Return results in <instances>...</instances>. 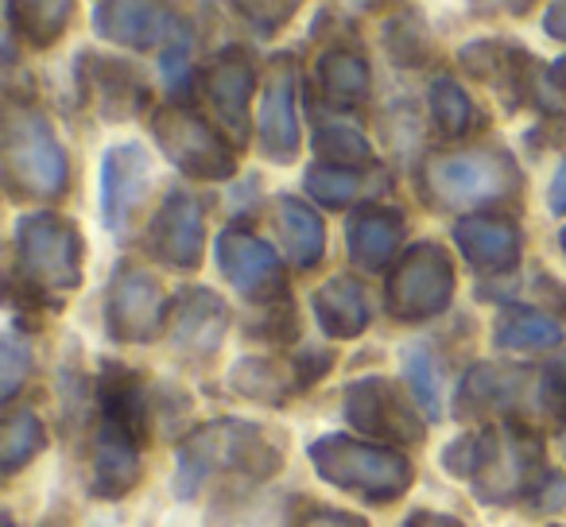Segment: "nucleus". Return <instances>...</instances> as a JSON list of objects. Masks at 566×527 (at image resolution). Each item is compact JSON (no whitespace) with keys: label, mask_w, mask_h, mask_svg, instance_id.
Instances as JSON below:
<instances>
[{"label":"nucleus","mask_w":566,"mask_h":527,"mask_svg":"<svg viewBox=\"0 0 566 527\" xmlns=\"http://www.w3.org/2000/svg\"><path fill=\"white\" fill-rule=\"evenodd\" d=\"M315 310H318V323H323L334 338H354V334H361L365 318H369L365 295L354 280H331V284L318 292Z\"/></svg>","instance_id":"2eb2a0df"},{"label":"nucleus","mask_w":566,"mask_h":527,"mask_svg":"<svg viewBox=\"0 0 566 527\" xmlns=\"http://www.w3.org/2000/svg\"><path fill=\"white\" fill-rule=\"evenodd\" d=\"M12 167H17L28 179V187L40 190V194L63 190V179H66L63 151L55 148V140H51L43 125H28L24 133L12 136Z\"/></svg>","instance_id":"1a4fd4ad"},{"label":"nucleus","mask_w":566,"mask_h":527,"mask_svg":"<svg viewBox=\"0 0 566 527\" xmlns=\"http://www.w3.org/2000/svg\"><path fill=\"white\" fill-rule=\"evenodd\" d=\"M311 462H315L323 481H331V485L346 488V493L361 496L369 504H392L411 485L408 457L400 450L377 446V442L331 434V439H318L311 446Z\"/></svg>","instance_id":"7ed1b4c3"},{"label":"nucleus","mask_w":566,"mask_h":527,"mask_svg":"<svg viewBox=\"0 0 566 527\" xmlns=\"http://www.w3.org/2000/svg\"><path fill=\"white\" fill-rule=\"evenodd\" d=\"M113 326L120 338H151L159 323V287L144 276H120L113 287Z\"/></svg>","instance_id":"9d476101"},{"label":"nucleus","mask_w":566,"mask_h":527,"mask_svg":"<svg viewBox=\"0 0 566 527\" xmlns=\"http://www.w3.org/2000/svg\"><path fill=\"white\" fill-rule=\"evenodd\" d=\"M458 244L462 252L481 264V268H509L516 264L520 252V236L509 221H493V218H470L458 225Z\"/></svg>","instance_id":"4468645a"},{"label":"nucleus","mask_w":566,"mask_h":527,"mask_svg":"<svg viewBox=\"0 0 566 527\" xmlns=\"http://www.w3.org/2000/svg\"><path fill=\"white\" fill-rule=\"evenodd\" d=\"M0 527H17V524H12V519H9V516H4V524H0Z\"/></svg>","instance_id":"7c9ffc66"},{"label":"nucleus","mask_w":566,"mask_h":527,"mask_svg":"<svg viewBox=\"0 0 566 527\" xmlns=\"http://www.w3.org/2000/svg\"><path fill=\"white\" fill-rule=\"evenodd\" d=\"M295 527H369L361 516H349V512H311Z\"/></svg>","instance_id":"a878e982"},{"label":"nucleus","mask_w":566,"mask_h":527,"mask_svg":"<svg viewBox=\"0 0 566 527\" xmlns=\"http://www.w3.org/2000/svg\"><path fill=\"white\" fill-rule=\"evenodd\" d=\"M551 403H555V411L566 419V365L551 372Z\"/></svg>","instance_id":"cd10ccee"},{"label":"nucleus","mask_w":566,"mask_h":527,"mask_svg":"<svg viewBox=\"0 0 566 527\" xmlns=\"http://www.w3.org/2000/svg\"><path fill=\"white\" fill-rule=\"evenodd\" d=\"M218 260L226 276L241 287L244 295H256L264 284L275 280V256L268 244L252 241V236H241V233H226L218 244Z\"/></svg>","instance_id":"ddd939ff"},{"label":"nucleus","mask_w":566,"mask_h":527,"mask_svg":"<svg viewBox=\"0 0 566 527\" xmlns=\"http://www.w3.org/2000/svg\"><path fill=\"white\" fill-rule=\"evenodd\" d=\"M151 236H156L159 252H164L171 264H195L198 249H202V218H198L195 202L175 194L171 202L164 205V213H159Z\"/></svg>","instance_id":"f8f14e48"},{"label":"nucleus","mask_w":566,"mask_h":527,"mask_svg":"<svg viewBox=\"0 0 566 527\" xmlns=\"http://www.w3.org/2000/svg\"><path fill=\"white\" fill-rule=\"evenodd\" d=\"M20 372H24V365H20L17 338H9V346H4V396H12V392H17V384H20Z\"/></svg>","instance_id":"bb28decb"},{"label":"nucleus","mask_w":566,"mask_h":527,"mask_svg":"<svg viewBox=\"0 0 566 527\" xmlns=\"http://www.w3.org/2000/svg\"><path fill=\"white\" fill-rule=\"evenodd\" d=\"M280 465V446L268 442V434H260L252 423L221 419V423L190 434L187 446L179 450V493H198V485L213 477H237L260 485V481L275 477Z\"/></svg>","instance_id":"f03ea898"},{"label":"nucleus","mask_w":566,"mask_h":527,"mask_svg":"<svg viewBox=\"0 0 566 527\" xmlns=\"http://www.w3.org/2000/svg\"><path fill=\"white\" fill-rule=\"evenodd\" d=\"M346 419H349V426L373 434L377 442H419L423 439L419 415L408 408L400 388L388 384V380H361V384L349 388Z\"/></svg>","instance_id":"20e7f679"},{"label":"nucleus","mask_w":566,"mask_h":527,"mask_svg":"<svg viewBox=\"0 0 566 527\" xmlns=\"http://www.w3.org/2000/svg\"><path fill=\"white\" fill-rule=\"evenodd\" d=\"M307 187L315 198H323V202H346L349 194H354V175H342V171H315L307 175Z\"/></svg>","instance_id":"b1692460"},{"label":"nucleus","mask_w":566,"mask_h":527,"mask_svg":"<svg viewBox=\"0 0 566 527\" xmlns=\"http://www.w3.org/2000/svg\"><path fill=\"white\" fill-rule=\"evenodd\" d=\"M144 194V151L117 148L105 164V218L117 225L120 213L133 210V202Z\"/></svg>","instance_id":"dca6fc26"},{"label":"nucleus","mask_w":566,"mask_h":527,"mask_svg":"<svg viewBox=\"0 0 566 527\" xmlns=\"http://www.w3.org/2000/svg\"><path fill=\"white\" fill-rule=\"evenodd\" d=\"M102 415H105V426H117V431H125L128 439H136V442L148 439V408H144L140 380H136L133 372L105 369Z\"/></svg>","instance_id":"9b49d317"},{"label":"nucleus","mask_w":566,"mask_h":527,"mask_svg":"<svg viewBox=\"0 0 566 527\" xmlns=\"http://www.w3.org/2000/svg\"><path fill=\"white\" fill-rule=\"evenodd\" d=\"M20 256H24L28 276L43 284H78V236L59 218H28L20 225Z\"/></svg>","instance_id":"423d86ee"},{"label":"nucleus","mask_w":566,"mask_h":527,"mask_svg":"<svg viewBox=\"0 0 566 527\" xmlns=\"http://www.w3.org/2000/svg\"><path fill=\"white\" fill-rule=\"evenodd\" d=\"M280 229H283V241H287V249H292V256L300 260V264H315V260L323 256V221H318L307 205L283 198Z\"/></svg>","instance_id":"412c9836"},{"label":"nucleus","mask_w":566,"mask_h":527,"mask_svg":"<svg viewBox=\"0 0 566 527\" xmlns=\"http://www.w3.org/2000/svg\"><path fill=\"white\" fill-rule=\"evenodd\" d=\"M136 481H140V442L102 423L94 442V496L117 500V496L133 493Z\"/></svg>","instance_id":"6e6552de"},{"label":"nucleus","mask_w":566,"mask_h":527,"mask_svg":"<svg viewBox=\"0 0 566 527\" xmlns=\"http://www.w3.org/2000/svg\"><path fill=\"white\" fill-rule=\"evenodd\" d=\"M221 326H226V310H221L218 299H210L206 292L195 295V303H187L179 315V346L190 349V354H210L221 341Z\"/></svg>","instance_id":"a211bd4d"},{"label":"nucleus","mask_w":566,"mask_h":527,"mask_svg":"<svg viewBox=\"0 0 566 527\" xmlns=\"http://www.w3.org/2000/svg\"><path fill=\"white\" fill-rule=\"evenodd\" d=\"M396 241H400V218L392 213H357L349 225V252L365 268H380L392 256Z\"/></svg>","instance_id":"f3484780"},{"label":"nucleus","mask_w":566,"mask_h":527,"mask_svg":"<svg viewBox=\"0 0 566 527\" xmlns=\"http://www.w3.org/2000/svg\"><path fill=\"white\" fill-rule=\"evenodd\" d=\"M551 205H555V210H566V164L558 167L555 190H551Z\"/></svg>","instance_id":"c756f323"},{"label":"nucleus","mask_w":566,"mask_h":527,"mask_svg":"<svg viewBox=\"0 0 566 527\" xmlns=\"http://www.w3.org/2000/svg\"><path fill=\"white\" fill-rule=\"evenodd\" d=\"M512 179L516 175H512L509 159L496 156H450L431 167V187L450 205H473L496 198L512 187Z\"/></svg>","instance_id":"0eeeda50"},{"label":"nucleus","mask_w":566,"mask_h":527,"mask_svg":"<svg viewBox=\"0 0 566 527\" xmlns=\"http://www.w3.org/2000/svg\"><path fill=\"white\" fill-rule=\"evenodd\" d=\"M563 338L558 326L543 315H532V310H512L501 326H496V341L509 349H547Z\"/></svg>","instance_id":"4be33fe9"},{"label":"nucleus","mask_w":566,"mask_h":527,"mask_svg":"<svg viewBox=\"0 0 566 527\" xmlns=\"http://www.w3.org/2000/svg\"><path fill=\"white\" fill-rule=\"evenodd\" d=\"M450 292H454L450 260L434 244H419L392 280V310L400 318H427L447 307Z\"/></svg>","instance_id":"39448f33"},{"label":"nucleus","mask_w":566,"mask_h":527,"mask_svg":"<svg viewBox=\"0 0 566 527\" xmlns=\"http://www.w3.org/2000/svg\"><path fill=\"white\" fill-rule=\"evenodd\" d=\"M447 470L473 481L485 504H509L516 496L532 500L547 470H539V442L524 431H489L458 439L447 450Z\"/></svg>","instance_id":"f257e3e1"},{"label":"nucleus","mask_w":566,"mask_h":527,"mask_svg":"<svg viewBox=\"0 0 566 527\" xmlns=\"http://www.w3.org/2000/svg\"><path fill=\"white\" fill-rule=\"evenodd\" d=\"M43 446H48V431H43L35 411H12L4 419V431H0V465H4V473H17Z\"/></svg>","instance_id":"6ab92c4d"},{"label":"nucleus","mask_w":566,"mask_h":527,"mask_svg":"<svg viewBox=\"0 0 566 527\" xmlns=\"http://www.w3.org/2000/svg\"><path fill=\"white\" fill-rule=\"evenodd\" d=\"M164 144L179 167L195 175H226L229 171V159L218 151V144L210 140L202 125H179V133H164Z\"/></svg>","instance_id":"aec40b11"},{"label":"nucleus","mask_w":566,"mask_h":527,"mask_svg":"<svg viewBox=\"0 0 566 527\" xmlns=\"http://www.w3.org/2000/svg\"><path fill=\"white\" fill-rule=\"evenodd\" d=\"M408 527H462L454 516H442V512H416L408 519Z\"/></svg>","instance_id":"c85d7f7f"},{"label":"nucleus","mask_w":566,"mask_h":527,"mask_svg":"<svg viewBox=\"0 0 566 527\" xmlns=\"http://www.w3.org/2000/svg\"><path fill=\"white\" fill-rule=\"evenodd\" d=\"M233 384L241 388L244 396H252V400H283V392H287V384H283L280 369H264V361H244L241 369L233 372Z\"/></svg>","instance_id":"5701e85b"},{"label":"nucleus","mask_w":566,"mask_h":527,"mask_svg":"<svg viewBox=\"0 0 566 527\" xmlns=\"http://www.w3.org/2000/svg\"><path fill=\"white\" fill-rule=\"evenodd\" d=\"M563 249H566V233H563Z\"/></svg>","instance_id":"2f4dec72"},{"label":"nucleus","mask_w":566,"mask_h":527,"mask_svg":"<svg viewBox=\"0 0 566 527\" xmlns=\"http://www.w3.org/2000/svg\"><path fill=\"white\" fill-rule=\"evenodd\" d=\"M408 372L416 377V392H419V400H423V408H427V415H434L439 411V403H434V388H431V380H427V357L419 354H408Z\"/></svg>","instance_id":"393cba45"}]
</instances>
